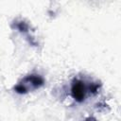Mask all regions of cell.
Masks as SVG:
<instances>
[{"instance_id": "cell-1", "label": "cell", "mask_w": 121, "mask_h": 121, "mask_svg": "<svg viewBox=\"0 0 121 121\" xmlns=\"http://www.w3.org/2000/svg\"><path fill=\"white\" fill-rule=\"evenodd\" d=\"M71 95L78 102H82L85 98V86L81 80L75 79L71 88Z\"/></svg>"}, {"instance_id": "cell-2", "label": "cell", "mask_w": 121, "mask_h": 121, "mask_svg": "<svg viewBox=\"0 0 121 121\" xmlns=\"http://www.w3.org/2000/svg\"><path fill=\"white\" fill-rule=\"evenodd\" d=\"M24 81L25 82H27V83H30L33 87V89H36V88H39L41 86L43 85L44 83V80L43 78H41L40 76H37V75H30V76H27L26 78H24Z\"/></svg>"}, {"instance_id": "cell-3", "label": "cell", "mask_w": 121, "mask_h": 121, "mask_svg": "<svg viewBox=\"0 0 121 121\" xmlns=\"http://www.w3.org/2000/svg\"><path fill=\"white\" fill-rule=\"evenodd\" d=\"M14 90L18 93V94H26V93H27L28 91H27V89L23 85V84H18V85H16L15 87H14Z\"/></svg>"}, {"instance_id": "cell-4", "label": "cell", "mask_w": 121, "mask_h": 121, "mask_svg": "<svg viewBox=\"0 0 121 121\" xmlns=\"http://www.w3.org/2000/svg\"><path fill=\"white\" fill-rule=\"evenodd\" d=\"M18 28L20 29V31H26L27 30V25L24 22H21L18 24Z\"/></svg>"}, {"instance_id": "cell-5", "label": "cell", "mask_w": 121, "mask_h": 121, "mask_svg": "<svg viewBox=\"0 0 121 121\" xmlns=\"http://www.w3.org/2000/svg\"><path fill=\"white\" fill-rule=\"evenodd\" d=\"M97 89H98V85L97 84H92V86L90 87V90H91L92 93H95L97 91Z\"/></svg>"}, {"instance_id": "cell-6", "label": "cell", "mask_w": 121, "mask_h": 121, "mask_svg": "<svg viewBox=\"0 0 121 121\" xmlns=\"http://www.w3.org/2000/svg\"><path fill=\"white\" fill-rule=\"evenodd\" d=\"M85 121H96V120L94 117H88L87 119H85Z\"/></svg>"}]
</instances>
